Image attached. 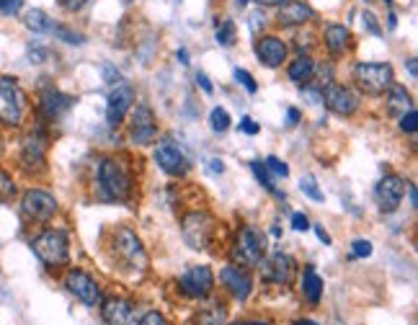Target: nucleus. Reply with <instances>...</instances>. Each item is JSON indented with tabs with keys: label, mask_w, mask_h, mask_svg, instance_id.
<instances>
[{
	"label": "nucleus",
	"mask_w": 418,
	"mask_h": 325,
	"mask_svg": "<svg viewBox=\"0 0 418 325\" xmlns=\"http://www.w3.org/2000/svg\"><path fill=\"white\" fill-rule=\"evenodd\" d=\"M99 191L109 201H124L132 191V176L127 165L117 158H106L99 165Z\"/></svg>",
	"instance_id": "f257e3e1"
},
{
	"label": "nucleus",
	"mask_w": 418,
	"mask_h": 325,
	"mask_svg": "<svg viewBox=\"0 0 418 325\" xmlns=\"http://www.w3.org/2000/svg\"><path fill=\"white\" fill-rule=\"evenodd\" d=\"M31 248L39 256V261L47 266H62L70 256V240L65 230H47L31 240Z\"/></svg>",
	"instance_id": "f03ea898"
},
{
	"label": "nucleus",
	"mask_w": 418,
	"mask_h": 325,
	"mask_svg": "<svg viewBox=\"0 0 418 325\" xmlns=\"http://www.w3.org/2000/svg\"><path fill=\"white\" fill-rule=\"evenodd\" d=\"M26 117V93L10 78H0V122L19 126Z\"/></svg>",
	"instance_id": "7ed1b4c3"
},
{
	"label": "nucleus",
	"mask_w": 418,
	"mask_h": 325,
	"mask_svg": "<svg viewBox=\"0 0 418 325\" xmlns=\"http://www.w3.org/2000/svg\"><path fill=\"white\" fill-rule=\"evenodd\" d=\"M266 253V238L256 227H243L233 245V261L240 266H258Z\"/></svg>",
	"instance_id": "20e7f679"
},
{
	"label": "nucleus",
	"mask_w": 418,
	"mask_h": 325,
	"mask_svg": "<svg viewBox=\"0 0 418 325\" xmlns=\"http://www.w3.org/2000/svg\"><path fill=\"white\" fill-rule=\"evenodd\" d=\"M354 81L364 93H385L392 85V67L387 62H359L354 67Z\"/></svg>",
	"instance_id": "39448f33"
},
{
	"label": "nucleus",
	"mask_w": 418,
	"mask_h": 325,
	"mask_svg": "<svg viewBox=\"0 0 418 325\" xmlns=\"http://www.w3.org/2000/svg\"><path fill=\"white\" fill-rule=\"evenodd\" d=\"M181 235L186 245L194 248V251H204L215 235V219L207 215V212H191V215L183 217Z\"/></svg>",
	"instance_id": "423d86ee"
},
{
	"label": "nucleus",
	"mask_w": 418,
	"mask_h": 325,
	"mask_svg": "<svg viewBox=\"0 0 418 325\" xmlns=\"http://www.w3.org/2000/svg\"><path fill=\"white\" fill-rule=\"evenodd\" d=\"M65 289H67L75 299H81L83 305H88V307L101 305L99 284H96V279L88 276L85 271H81V269L67 271V276H65Z\"/></svg>",
	"instance_id": "0eeeda50"
},
{
	"label": "nucleus",
	"mask_w": 418,
	"mask_h": 325,
	"mask_svg": "<svg viewBox=\"0 0 418 325\" xmlns=\"http://www.w3.org/2000/svg\"><path fill=\"white\" fill-rule=\"evenodd\" d=\"M21 209H24V215L28 219H34V222H47V219H52L57 212V199L52 194H47L42 189H28L21 199Z\"/></svg>",
	"instance_id": "6e6552de"
},
{
	"label": "nucleus",
	"mask_w": 418,
	"mask_h": 325,
	"mask_svg": "<svg viewBox=\"0 0 418 325\" xmlns=\"http://www.w3.org/2000/svg\"><path fill=\"white\" fill-rule=\"evenodd\" d=\"M183 294L186 297H194V299H204L212 294V289H215V274L207 269V266H191L189 271H183L181 279Z\"/></svg>",
	"instance_id": "1a4fd4ad"
},
{
	"label": "nucleus",
	"mask_w": 418,
	"mask_h": 325,
	"mask_svg": "<svg viewBox=\"0 0 418 325\" xmlns=\"http://www.w3.org/2000/svg\"><path fill=\"white\" fill-rule=\"evenodd\" d=\"M258 263H261V276H264V281H271V284H290L292 276H294V269H297V266H294V258L282 251L266 256V258H261Z\"/></svg>",
	"instance_id": "9d476101"
},
{
	"label": "nucleus",
	"mask_w": 418,
	"mask_h": 325,
	"mask_svg": "<svg viewBox=\"0 0 418 325\" xmlns=\"http://www.w3.org/2000/svg\"><path fill=\"white\" fill-rule=\"evenodd\" d=\"M406 189H408V183L400 178V176H385L374 186V199H377L382 212H395L400 207L403 197H406Z\"/></svg>",
	"instance_id": "9b49d317"
},
{
	"label": "nucleus",
	"mask_w": 418,
	"mask_h": 325,
	"mask_svg": "<svg viewBox=\"0 0 418 325\" xmlns=\"http://www.w3.org/2000/svg\"><path fill=\"white\" fill-rule=\"evenodd\" d=\"M114 253L117 258H122L129 266H137V263H145V251H142V243L129 227H119L117 235H114Z\"/></svg>",
	"instance_id": "f8f14e48"
},
{
	"label": "nucleus",
	"mask_w": 418,
	"mask_h": 325,
	"mask_svg": "<svg viewBox=\"0 0 418 325\" xmlns=\"http://www.w3.org/2000/svg\"><path fill=\"white\" fill-rule=\"evenodd\" d=\"M158 126H155V114L147 106H140L132 111V124H129V137L135 144H153Z\"/></svg>",
	"instance_id": "ddd939ff"
},
{
	"label": "nucleus",
	"mask_w": 418,
	"mask_h": 325,
	"mask_svg": "<svg viewBox=\"0 0 418 325\" xmlns=\"http://www.w3.org/2000/svg\"><path fill=\"white\" fill-rule=\"evenodd\" d=\"M323 101L338 117H351L356 108H359V96L351 88H346V85H326Z\"/></svg>",
	"instance_id": "4468645a"
},
{
	"label": "nucleus",
	"mask_w": 418,
	"mask_h": 325,
	"mask_svg": "<svg viewBox=\"0 0 418 325\" xmlns=\"http://www.w3.org/2000/svg\"><path fill=\"white\" fill-rule=\"evenodd\" d=\"M101 312H103V320L106 325H137L140 317H137V307L127 299H106L101 302Z\"/></svg>",
	"instance_id": "2eb2a0df"
},
{
	"label": "nucleus",
	"mask_w": 418,
	"mask_h": 325,
	"mask_svg": "<svg viewBox=\"0 0 418 325\" xmlns=\"http://www.w3.org/2000/svg\"><path fill=\"white\" fill-rule=\"evenodd\" d=\"M155 160H158V165H160L165 173H171V176H183V173L189 171V162H186L183 153L171 140H163V142L155 147Z\"/></svg>",
	"instance_id": "dca6fc26"
},
{
	"label": "nucleus",
	"mask_w": 418,
	"mask_h": 325,
	"mask_svg": "<svg viewBox=\"0 0 418 325\" xmlns=\"http://www.w3.org/2000/svg\"><path fill=\"white\" fill-rule=\"evenodd\" d=\"M135 103V90L129 85H117V90L109 96V103H106V122L109 126L122 124V119L127 117V111Z\"/></svg>",
	"instance_id": "f3484780"
},
{
	"label": "nucleus",
	"mask_w": 418,
	"mask_h": 325,
	"mask_svg": "<svg viewBox=\"0 0 418 325\" xmlns=\"http://www.w3.org/2000/svg\"><path fill=\"white\" fill-rule=\"evenodd\" d=\"M219 281H222L237 299H248V294H251V276H248L243 269H237V266H228V269L219 271Z\"/></svg>",
	"instance_id": "a211bd4d"
},
{
	"label": "nucleus",
	"mask_w": 418,
	"mask_h": 325,
	"mask_svg": "<svg viewBox=\"0 0 418 325\" xmlns=\"http://www.w3.org/2000/svg\"><path fill=\"white\" fill-rule=\"evenodd\" d=\"M312 16H315V10L310 8L308 3H302V0H287L279 8V24L282 26H300Z\"/></svg>",
	"instance_id": "6ab92c4d"
},
{
	"label": "nucleus",
	"mask_w": 418,
	"mask_h": 325,
	"mask_svg": "<svg viewBox=\"0 0 418 325\" xmlns=\"http://www.w3.org/2000/svg\"><path fill=\"white\" fill-rule=\"evenodd\" d=\"M44 153H47V144L44 137L34 132L24 140V147H21V162L24 168H42L44 165Z\"/></svg>",
	"instance_id": "aec40b11"
},
{
	"label": "nucleus",
	"mask_w": 418,
	"mask_h": 325,
	"mask_svg": "<svg viewBox=\"0 0 418 325\" xmlns=\"http://www.w3.org/2000/svg\"><path fill=\"white\" fill-rule=\"evenodd\" d=\"M256 54H258V60L269 67H279L284 62V57H287V47H284L282 39H276V36H266L258 42L256 47Z\"/></svg>",
	"instance_id": "412c9836"
},
{
	"label": "nucleus",
	"mask_w": 418,
	"mask_h": 325,
	"mask_svg": "<svg viewBox=\"0 0 418 325\" xmlns=\"http://www.w3.org/2000/svg\"><path fill=\"white\" fill-rule=\"evenodd\" d=\"M70 106H73V99L60 93V90L47 88L44 93H42V111H44L49 119H60Z\"/></svg>",
	"instance_id": "4be33fe9"
},
{
	"label": "nucleus",
	"mask_w": 418,
	"mask_h": 325,
	"mask_svg": "<svg viewBox=\"0 0 418 325\" xmlns=\"http://www.w3.org/2000/svg\"><path fill=\"white\" fill-rule=\"evenodd\" d=\"M349 42H351V34H349V28H346V26H341V24H333V26L326 28V47L333 54L346 52V49H349Z\"/></svg>",
	"instance_id": "5701e85b"
},
{
	"label": "nucleus",
	"mask_w": 418,
	"mask_h": 325,
	"mask_svg": "<svg viewBox=\"0 0 418 325\" xmlns=\"http://www.w3.org/2000/svg\"><path fill=\"white\" fill-rule=\"evenodd\" d=\"M302 294L308 297V302L318 305L320 297H323V279H320L315 269H305V276H302Z\"/></svg>",
	"instance_id": "b1692460"
},
{
	"label": "nucleus",
	"mask_w": 418,
	"mask_h": 325,
	"mask_svg": "<svg viewBox=\"0 0 418 325\" xmlns=\"http://www.w3.org/2000/svg\"><path fill=\"white\" fill-rule=\"evenodd\" d=\"M312 75H315V62H312L310 57H305V54L297 57V60L290 65V78L294 83H300V85L312 81Z\"/></svg>",
	"instance_id": "393cba45"
},
{
	"label": "nucleus",
	"mask_w": 418,
	"mask_h": 325,
	"mask_svg": "<svg viewBox=\"0 0 418 325\" xmlns=\"http://www.w3.org/2000/svg\"><path fill=\"white\" fill-rule=\"evenodd\" d=\"M390 96H387V108H390V114H406L410 106V96H408V90L403 88V85H395L392 83L390 88Z\"/></svg>",
	"instance_id": "a878e982"
},
{
	"label": "nucleus",
	"mask_w": 418,
	"mask_h": 325,
	"mask_svg": "<svg viewBox=\"0 0 418 325\" xmlns=\"http://www.w3.org/2000/svg\"><path fill=\"white\" fill-rule=\"evenodd\" d=\"M24 24H26V28H31V31H37V34H52V28H55V24H52V18L47 16L44 10H28L26 16H24Z\"/></svg>",
	"instance_id": "bb28decb"
},
{
	"label": "nucleus",
	"mask_w": 418,
	"mask_h": 325,
	"mask_svg": "<svg viewBox=\"0 0 418 325\" xmlns=\"http://www.w3.org/2000/svg\"><path fill=\"white\" fill-rule=\"evenodd\" d=\"M225 317H228V310H225V307L212 305L207 307V310H201L199 315H197V320H199V325H222Z\"/></svg>",
	"instance_id": "cd10ccee"
},
{
	"label": "nucleus",
	"mask_w": 418,
	"mask_h": 325,
	"mask_svg": "<svg viewBox=\"0 0 418 325\" xmlns=\"http://www.w3.org/2000/svg\"><path fill=\"white\" fill-rule=\"evenodd\" d=\"M251 171L256 173V178L264 183V189H269L271 194H276V186H274V178H271V173H269V168H266V162H261V160L251 162Z\"/></svg>",
	"instance_id": "c85d7f7f"
},
{
	"label": "nucleus",
	"mask_w": 418,
	"mask_h": 325,
	"mask_svg": "<svg viewBox=\"0 0 418 325\" xmlns=\"http://www.w3.org/2000/svg\"><path fill=\"white\" fill-rule=\"evenodd\" d=\"M217 42L222 47H230L233 42H235V24L230 21V18H225V21H219L217 26Z\"/></svg>",
	"instance_id": "c756f323"
},
{
	"label": "nucleus",
	"mask_w": 418,
	"mask_h": 325,
	"mask_svg": "<svg viewBox=\"0 0 418 325\" xmlns=\"http://www.w3.org/2000/svg\"><path fill=\"white\" fill-rule=\"evenodd\" d=\"M209 124H212V129H215V132H225V129L230 126V114L225 111V108L217 106L215 111H212V114H209Z\"/></svg>",
	"instance_id": "7c9ffc66"
},
{
	"label": "nucleus",
	"mask_w": 418,
	"mask_h": 325,
	"mask_svg": "<svg viewBox=\"0 0 418 325\" xmlns=\"http://www.w3.org/2000/svg\"><path fill=\"white\" fill-rule=\"evenodd\" d=\"M300 189L305 191V194H308L312 201H323V191L318 189V181H315V176H302Z\"/></svg>",
	"instance_id": "2f4dec72"
},
{
	"label": "nucleus",
	"mask_w": 418,
	"mask_h": 325,
	"mask_svg": "<svg viewBox=\"0 0 418 325\" xmlns=\"http://www.w3.org/2000/svg\"><path fill=\"white\" fill-rule=\"evenodd\" d=\"M13 194H16V183H13L8 173L0 168V201H8Z\"/></svg>",
	"instance_id": "473e14b6"
},
{
	"label": "nucleus",
	"mask_w": 418,
	"mask_h": 325,
	"mask_svg": "<svg viewBox=\"0 0 418 325\" xmlns=\"http://www.w3.org/2000/svg\"><path fill=\"white\" fill-rule=\"evenodd\" d=\"M266 168L274 173V176H282V178H287L290 176V168H287V162L284 160H279V158H266Z\"/></svg>",
	"instance_id": "72a5a7b5"
},
{
	"label": "nucleus",
	"mask_w": 418,
	"mask_h": 325,
	"mask_svg": "<svg viewBox=\"0 0 418 325\" xmlns=\"http://www.w3.org/2000/svg\"><path fill=\"white\" fill-rule=\"evenodd\" d=\"M52 34H55L57 39L67 42V44H83V36L81 34H75V31H67V28H62V26H55V28H52Z\"/></svg>",
	"instance_id": "f704fd0d"
},
{
	"label": "nucleus",
	"mask_w": 418,
	"mask_h": 325,
	"mask_svg": "<svg viewBox=\"0 0 418 325\" xmlns=\"http://www.w3.org/2000/svg\"><path fill=\"white\" fill-rule=\"evenodd\" d=\"M351 256L354 258H369L372 256V243L369 240H354L351 243Z\"/></svg>",
	"instance_id": "c9c22d12"
},
{
	"label": "nucleus",
	"mask_w": 418,
	"mask_h": 325,
	"mask_svg": "<svg viewBox=\"0 0 418 325\" xmlns=\"http://www.w3.org/2000/svg\"><path fill=\"white\" fill-rule=\"evenodd\" d=\"M416 122H418L416 108H408V111L400 117V129H403V132H416Z\"/></svg>",
	"instance_id": "e433bc0d"
},
{
	"label": "nucleus",
	"mask_w": 418,
	"mask_h": 325,
	"mask_svg": "<svg viewBox=\"0 0 418 325\" xmlns=\"http://www.w3.org/2000/svg\"><path fill=\"white\" fill-rule=\"evenodd\" d=\"M235 78H237V83H243V85H246L248 93H256V90H258V85H256V81H253V75H251L248 70H240V67H237Z\"/></svg>",
	"instance_id": "4c0bfd02"
},
{
	"label": "nucleus",
	"mask_w": 418,
	"mask_h": 325,
	"mask_svg": "<svg viewBox=\"0 0 418 325\" xmlns=\"http://www.w3.org/2000/svg\"><path fill=\"white\" fill-rule=\"evenodd\" d=\"M137 325H168V320H165L160 312L150 310V312H145V315L140 317V323H137Z\"/></svg>",
	"instance_id": "58836bf2"
},
{
	"label": "nucleus",
	"mask_w": 418,
	"mask_h": 325,
	"mask_svg": "<svg viewBox=\"0 0 418 325\" xmlns=\"http://www.w3.org/2000/svg\"><path fill=\"white\" fill-rule=\"evenodd\" d=\"M21 6H24V0H0V13H6V16H13V13H19Z\"/></svg>",
	"instance_id": "ea45409f"
},
{
	"label": "nucleus",
	"mask_w": 418,
	"mask_h": 325,
	"mask_svg": "<svg viewBox=\"0 0 418 325\" xmlns=\"http://www.w3.org/2000/svg\"><path fill=\"white\" fill-rule=\"evenodd\" d=\"M362 21H364V26L369 28L372 34H380V24H377V18H374L369 10H364V13H362Z\"/></svg>",
	"instance_id": "a19ab883"
},
{
	"label": "nucleus",
	"mask_w": 418,
	"mask_h": 325,
	"mask_svg": "<svg viewBox=\"0 0 418 325\" xmlns=\"http://www.w3.org/2000/svg\"><path fill=\"white\" fill-rule=\"evenodd\" d=\"M292 227H294V230H300V233H305V230H310L308 217L300 215V212H297V215H292Z\"/></svg>",
	"instance_id": "79ce46f5"
},
{
	"label": "nucleus",
	"mask_w": 418,
	"mask_h": 325,
	"mask_svg": "<svg viewBox=\"0 0 418 325\" xmlns=\"http://www.w3.org/2000/svg\"><path fill=\"white\" fill-rule=\"evenodd\" d=\"M240 129L246 132V135H258V124H256L251 117H243L240 119Z\"/></svg>",
	"instance_id": "37998d69"
},
{
	"label": "nucleus",
	"mask_w": 418,
	"mask_h": 325,
	"mask_svg": "<svg viewBox=\"0 0 418 325\" xmlns=\"http://www.w3.org/2000/svg\"><path fill=\"white\" fill-rule=\"evenodd\" d=\"M103 78H106V83H111V85H119V83H122V75H119V72L114 70L111 65H106V67H103Z\"/></svg>",
	"instance_id": "c03bdc74"
},
{
	"label": "nucleus",
	"mask_w": 418,
	"mask_h": 325,
	"mask_svg": "<svg viewBox=\"0 0 418 325\" xmlns=\"http://www.w3.org/2000/svg\"><path fill=\"white\" fill-rule=\"evenodd\" d=\"M197 83L201 85V90H204V93H212V90H215V88H212V83H209V78L204 75V72H199V75H197Z\"/></svg>",
	"instance_id": "a18cd8bd"
},
{
	"label": "nucleus",
	"mask_w": 418,
	"mask_h": 325,
	"mask_svg": "<svg viewBox=\"0 0 418 325\" xmlns=\"http://www.w3.org/2000/svg\"><path fill=\"white\" fill-rule=\"evenodd\" d=\"M85 3H88V0H62V6L67 10H78V8H83Z\"/></svg>",
	"instance_id": "49530a36"
},
{
	"label": "nucleus",
	"mask_w": 418,
	"mask_h": 325,
	"mask_svg": "<svg viewBox=\"0 0 418 325\" xmlns=\"http://www.w3.org/2000/svg\"><path fill=\"white\" fill-rule=\"evenodd\" d=\"M209 171H212V173H222V171H225V162L217 160V158H215V160H209Z\"/></svg>",
	"instance_id": "de8ad7c7"
},
{
	"label": "nucleus",
	"mask_w": 418,
	"mask_h": 325,
	"mask_svg": "<svg viewBox=\"0 0 418 325\" xmlns=\"http://www.w3.org/2000/svg\"><path fill=\"white\" fill-rule=\"evenodd\" d=\"M28 57H31V60H34V62L39 65V60H44L47 52H44V49H31V52H28Z\"/></svg>",
	"instance_id": "09e8293b"
},
{
	"label": "nucleus",
	"mask_w": 418,
	"mask_h": 325,
	"mask_svg": "<svg viewBox=\"0 0 418 325\" xmlns=\"http://www.w3.org/2000/svg\"><path fill=\"white\" fill-rule=\"evenodd\" d=\"M315 235H318L323 243H331V235H328L326 230H323V225H315Z\"/></svg>",
	"instance_id": "8fccbe9b"
},
{
	"label": "nucleus",
	"mask_w": 418,
	"mask_h": 325,
	"mask_svg": "<svg viewBox=\"0 0 418 325\" xmlns=\"http://www.w3.org/2000/svg\"><path fill=\"white\" fill-rule=\"evenodd\" d=\"M287 119H290L292 124H297V122H300V111H297V108H290V111H287Z\"/></svg>",
	"instance_id": "3c124183"
},
{
	"label": "nucleus",
	"mask_w": 418,
	"mask_h": 325,
	"mask_svg": "<svg viewBox=\"0 0 418 325\" xmlns=\"http://www.w3.org/2000/svg\"><path fill=\"white\" fill-rule=\"evenodd\" d=\"M258 6H282V3H287V0H256Z\"/></svg>",
	"instance_id": "603ef678"
},
{
	"label": "nucleus",
	"mask_w": 418,
	"mask_h": 325,
	"mask_svg": "<svg viewBox=\"0 0 418 325\" xmlns=\"http://www.w3.org/2000/svg\"><path fill=\"white\" fill-rule=\"evenodd\" d=\"M178 60H181V65H189V52L181 49V52H178Z\"/></svg>",
	"instance_id": "864d4df0"
},
{
	"label": "nucleus",
	"mask_w": 418,
	"mask_h": 325,
	"mask_svg": "<svg viewBox=\"0 0 418 325\" xmlns=\"http://www.w3.org/2000/svg\"><path fill=\"white\" fill-rule=\"evenodd\" d=\"M410 207H418V199H416V189L410 186Z\"/></svg>",
	"instance_id": "5fc2aeb1"
},
{
	"label": "nucleus",
	"mask_w": 418,
	"mask_h": 325,
	"mask_svg": "<svg viewBox=\"0 0 418 325\" xmlns=\"http://www.w3.org/2000/svg\"><path fill=\"white\" fill-rule=\"evenodd\" d=\"M408 70H410V75L416 78V60H410V62H408Z\"/></svg>",
	"instance_id": "6e6d98bb"
},
{
	"label": "nucleus",
	"mask_w": 418,
	"mask_h": 325,
	"mask_svg": "<svg viewBox=\"0 0 418 325\" xmlns=\"http://www.w3.org/2000/svg\"><path fill=\"white\" fill-rule=\"evenodd\" d=\"M297 325H320V323H315V320H302V323H297Z\"/></svg>",
	"instance_id": "4d7b16f0"
},
{
	"label": "nucleus",
	"mask_w": 418,
	"mask_h": 325,
	"mask_svg": "<svg viewBox=\"0 0 418 325\" xmlns=\"http://www.w3.org/2000/svg\"><path fill=\"white\" fill-rule=\"evenodd\" d=\"M240 325H269V323H240Z\"/></svg>",
	"instance_id": "13d9d810"
},
{
	"label": "nucleus",
	"mask_w": 418,
	"mask_h": 325,
	"mask_svg": "<svg viewBox=\"0 0 418 325\" xmlns=\"http://www.w3.org/2000/svg\"><path fill=\"white\" fill-rule=\"evenodd\" d=\"M237 3H240V6H243V3H248V0H237Z\"/></svg>",
	"instance_id": "bf43d9fd"
}]
</instances>
